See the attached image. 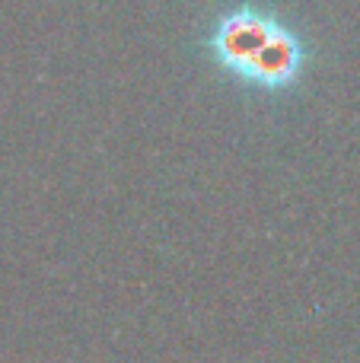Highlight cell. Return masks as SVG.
I'll use <instances>...</instances> for the list:
<instances>
[{"label":"cell","instance_id":"cell-1","mask_svg":"<svg viewBox=\"0 0 360 363\" xmlns=\"http://www.w3.org/2000/svg\"><path fill=\"white\" fill-rule=\"evenodd\" d=\"M208 55L223 74L268 93L291 89L306 67V48L297 32L271 10L252 4H240L214 19Z\"/></svg>","mask_w":360,"mask_h":363}]
</instances>
